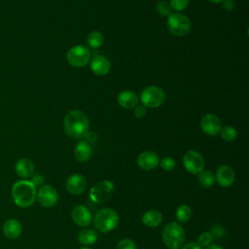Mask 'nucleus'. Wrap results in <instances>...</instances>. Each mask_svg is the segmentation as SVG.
<instances>
[{
  "instance_id": "nucleus-5",
  "label": "nucleus",
  "mask_w": 249,
  "mask_h": 249,
  "mask_svg": "<svg viewBox=\"0 0 249 249\" xmlns=\"http://www.w3.org/2000/svg\"><path fill=\"white\" fill-rule=\"evenodd\" d=\"M169 32L175 36H185L191 30V21L188 17L181 13H171L167 18L166 22Z\"/></svg>"
},
{
  "instance_id": "nucleus-12",
  "label": "nucleus",
  "mask_w": 249,
  "mask_h": 249,
  "mask_svg": "<svg viewBox=\"0 0 249 249\" xmlns=\"http://www.w3.org/2000/svg\"><path fill=\"white\" fill-rule=\"evenodd\" d=\"M72 221L79 227L87 228L92 223V214L85 205H77L71 211Z\"/></svg>"
},
{
  "instance_id": "nucleus-37",
  "label": "nucleus",
  "mask_w": 249,
  "mask_h": 249,
  "mask_svg": "<svg viewBox=\"0 0 249 249\" xmlns=\"http://www.w3.org/2000/svg\"><path fill=\"white\" fill-rule=\"evenodd\" d=\"M30 181L37 187L38 185H42V183L44 182V177L42 175H33Z\"/></svg>"
},
{
  "instance_id": "nucleus-36",
  "label": "nucleus",
  "mask_w": 249,
  "mask_h": 249,
  "mask_svg": "<svg viewBox=\"0 0 249 249\" xmlns=\"http://www.w3.org/2000/svg\"><path fill=\"white\" fill-rule=\"evenodd\" d=\"M180 249H201V247L196 242L192 241L184 244Z\"/></svg>"
},
{
  "instance_id": "nucleus-33",
  "label": "nucleus",
  "mask_w": 249,
  "mask_h": 249,
  "mask_svg": "<svg viewBox=\"0 0 249 249\" xmlns=\"http://www.w3.org/2000/svg\"><path fill=\"white\" fill-rule=\"evenodd\" d=\"M147 113V107H145L144 105H136L134 107V111L133 114L136 118H143Z\"/></svg>"
},
{
  "instance_id": "nucleus-1",
  "label": "nucleus",
  "mask_w": 249,
  "mask_h": 249,
  "mask_svg": "<svg viewBox=\"0 0 249 249\" xmlns=\"http://www.w3.org/2000/svg\"><path fill=\"white\" fill-rule=\"evenodd\" d=\"M63 126L68 136L75 139L83 138L89 130V118L80 110H72L64 117Z\"/></svg>"
},
{
  "instance_id": "nucleus-39",
  "label": "nucleus",
  "mask_w": 249,
  "mask_h": 249,
  "mask_svg": "<svg viewBox=\"0 0 249 249\" xmlns=\"http://www.w3.org/2000/svg\"><path fill=\"white\" fill-rule=\"evenodd\" d=\"M210 1L211 3H214V4H218V3H221L223 0H208Z\"/></svg>"
},
{
  "instance_id": "nucleus-25",
  "label": "nucleus",
  "mask_w": 249,
  "mask_h": 249,
  "mask_svg": "<svg viewBox=\"0 0 249 249\" xmlns=\"http://www.w3.org/2000/svg\"><path fill=\"white\" fill-rule=\"evenodd\" d=\"M87 43L91 49H98L104 43V37L99 31H92L88 35Z\"/></svg>"
},
{
  "instance_id": "nucleus-11",
  "label": "nucleus",
  "mask_w": 249,
  "mask_h": 249,
  "mask_svg": "<svg viewBox=\"0 0 249 249\" xmlns=\"http://www.w3.org/2000/svg\"><path fill=\"white\" fill-rule=\"evenodd\" d=\"M200 128L205 134L209 136L217 135L222 128L221 120L215 114H205L200 120Z\"/></svg>"
},
{
  "instance_id": "nucleus-15",
  "label": "nucleus",
  "mask_w": 249,
  "mask_h": 249,
  "mask_svg": "<svg viewBox=\"0 0 249 249\" xmlns=\"http://www.w3.org/2000/svg\"><path fill=\"white\" fill-rule=\"evenodd\" d=\"M90 70L97 76H105L111 69V63L104 55H95L89 60Z\"/></svg>"
},
{
  "instance_id": "nucleus-30",
  "label": "nucleus",
  "mask_w": 249,
  "mask_h": 249,
  "mask_svg": "<svg viewBox=\"0 0 249 249\" xmlns=\"http://www.w3.org/2000/svg\"><path fill=\"white\" fill-rule=\"evenodd\" d=\"M209 232L211 233L213 238H216V239H221L226 235V231L224 227L221 225H213L210 228Z\"/></svg>"
},
{
  "instance_id": "nucleus-38",
  "label": "nucleus",
  "mask_w": 249,
  "mask_h": 249,
  "mask_svg": "<svg viewBox=\"0 0 249 249\" xmlns=\"http://www.w3.org/2000/svg\"><path fill=\"white\" fill-rule=\"evenodd\" d=\"M205 249H224V248L219 244H210L207 247H205Z\"/></svg>"
},
{
  "instance_id": "nucleus-6",
  "label": "nucleus",
  "mask_w": 249,
  "mask_h": 249,
  "mask_svg": "<svg viewBox=\"0 0 249 249\" xmlns=\"http://www.w3.org/2000/svg\"><path fill=\"white\" fill-rule=\"evenodd\" d=\"M142 105L148 108H158L165 100L163 89L158 86H150L145 88L140 95Z\"/></svg>"
},
{
  "instance_id": "nucleus-14",
  "label": "nucleus",
  "mask_w": 249,
  "mask_h": 249,
  "mask_svg": "<svg viewBox=\"0 0 249 249\" xmlns=\"http://www.w3.org/2000/svg\"><path fill=\"white\" fill-rule=\"evenodd\" d=\"M87 188L86 178L78 173H74L67 178L66 181V190L69 194L77 196L85 192Z\"/></svg>"
},
{
  "instance_id": "nucleus-28",
  "label": "nucleus",
  "mask_w": 249,
  "mask_h": 249,
  "mask_svg": "<svg viewBox=\"0 0 249 249\" xmlns=\"http://www.w3.org/2000/svg\"><path fill=\"white\" fill-rule=\"evenodd\" d=\"M212 240H213V236L211 235V233L209 231H204L198 235L196 243L200 247H207L212 243Z\"/></svg>"
},
{
  "instance_id": "nucleus-16",
  "label": "nucleus",
  "mask_w": 249,
  "mask_h": 249,
  "mask_svg": "<svg viewBox=\"0 0 249 249\" xmlns=\"http://www.w3.org/2000/svg\"><path fill=\"white\" fill-rule=\"evenodd\" d=\"M159 156L153 151H144L137 158V164L143 170H152L159 165Z\"/></svg>"
},
{
  "instance_id": "nucleus-24",
  "label": "nucleus",
  "mask_w": 249,
  "mask_h": 249,
  "mask_svg": "<svg viewBox=\"0 0 249 249\" xmlns=\"http://www.w3.org/2000/svg\"><path fill=\"white\" fill-rule=\"evenodd\" d=\"M193 215L192 208L187 204H181L175 211V217L179 223H187Z\"/></svg>"
},
{
  "instance_id": "nucleus-23",
  "label": "nucleus",
  "mask_w": 249,
  "mask_h": 249,
  "mask_svg": "<svg viewBox=\"0 0 249 249\" xmlns=\"http://www.w3.org/2000/svg\"><path fill=\"white\" fill-rule=\"evenodd\" d=\"M197 181L201 187L205 189H209L215 183V175L210 170L203 169L197 174Z\"/></svg>"
},
{
  "instance_id": "nucleus-2",
  "label": "nucleus",
  "mask_w": 249,
  "mask_h": 249,
  "mask_svg": "<svg viewBox=\"0 0 249 249\" xmlns=\"http://www.w3.org/2000/svg\"><path fill=\"white\" fill-rule=\"evenodd\" d=\"M36 186L29 180H18L12 187L13 200L19 207L32 205L36 199Z\"/></svg>"
},
{
  "instance_id": "nucleus-26",
  "label": "nucleus",
  "mask_w": 249,
  "mask_h": 249,
  "mask_svg": "<svg viewBox=\"0 0 249 249\" xmlns=\"http://www.w3.org/2000/svg\"><path fill=\"white\" fill-rule=\"evenodd\" d=\"M220 135L222 137L223 140L227 141V142H232L236 139L237 137V131L236 129L231 126V125H226V126H222L221 130H220Z\"/></svg>"
},
{
  "instance_id": "nucleus-3",
  "label": "nucleus",
  "mask_w": 249,
  "mask_h": 249,
  "mask_svg": "<svg viewBox=\"0 0 249 249\" xmlns=\"http://www.w3.org/2000/svg\"><path fill=\"white\" fill-rule=\"evenodd\" d=\"M161 237L168 249H180L185 243L186 232L178 222H171L164 226Z\"/></svg>"
},
{
  "instance_id": "nucleus-29",
  "label": "nucleus",
  "mask_w": 249,
  "mask_h": 249,
  "mask_svg": "<svg viewBox=\"0 0 249 249\" xmlns=\"http://www.w3.org/2000/svg\"><path fill=\"white\" fill-rule=\"evenodd\" d=\"M171 7L169 5V2L161 0L160 2H158L157 4V11L160 15L161 16H169L171 14Z\"/></svg>"
},
{
  "instance_id": "nucleus-35",
  "label": "nucleus",
  "mask_w": 249,
  "mask_h": 249,
  "mask_svg": "<svg viewBox=\"0 0 249 249\" xmlns=\"http://www.w3.org/2000/svg\"><path fill=\"white\" fill-rule=\"evenodd\" d=\"M221 3L223 8L229 12L234 8V2L232 0H223Z\"/></svg>"
},
{
  "instance_id": "nucleus-34",
  "label": "nucleus",
  "mask_w": 249,
  "mask_h": 249,
  "mask_svg": "<svg viewBox=\"0 0 249 249\" xmlns=\"http://www.w3.org/2000/svg\"><path fill=\"white\" fill-rule=\"evenodd\" d=\"M83 138H85L84 141H86V142L91 144V143H95V142L97 141L98 136H97V134H96L95 132H92V131H89V130Z\"/></svg>"
},
{
  "instance_id": "nucleus-31",
  "label": "nucleus",
  "mask_w": 249,
  "mask_h": 249,
  "mask_svg": "<svg viewBox=\"0 0 249 249\" xmlns=\"http://www.w3.org/2000/svg\"><path fill=\"white\" fill-rule=\"evenodd\" d=\"M190 0H170L169 5L172 10L177 11L178 13L180 11H183L185 8L188 7Z\"/></svg>"
},
{
  "instance_id": "nucleus-8",
  "label": "nucleus",
  "mask_w": 249,
  "mask_h": 249,
  "mask_svg": "<svg viewBox=\"0 0 249 249\" xmlns=\"http://www.w3.org/2000/svg\"><path fill=\"white\" fill-rule=\"evenodd\" d=\"M114 192V184L110 180H101L97 182L89 192L90 199L95 203H101L109 199Z\"/></svg>"
},
{
  "instance_id": "nucleus-17",
  "label": "nucleus",
  "mask_w": 249,
  "mask_h": 249,
  "mask_svg": "<svg viewBox=\"0 0 249 249\" xmlns=\"http://www.w3.org/2000/svg\"><path fill=\"white\" fill-rule=\"evenodd\" d=\"M15 169L18 176L22 179H27L33 176L35 171V165L32 160L26 158H21L16 162Z\"/></svg>"
},
{
  "instance_id": "nucleus-21",
  "label": "nucleus",
  "mask_w": 249,
  "mask_h": 249,
  "mask_svg": "<svg viewBox=\"0 0 249 249\" xmlns=\"http://www.w3.org/2000/svg\"><path fill=\"white\" fill-rule=\"evenodd\" d=\"M142 223L149 228H157L162 222V214L156 209H150L142 215Z\"/></svg>"
},
{
  "instance_id": "nucleus-9",
  "label": "nucleus",
  "mask_w": 249,
  "mask_h": 249,
  "mask_svg": "<svg viewBox=\"0 0 249 249\" xmlns=\"http://www.w3.org/2000/svg\"><path fill=\"white\" fill-rule=\"evenodd\" d=\"M183 165L189 173L198 174L204 169V159L197 151L191 150L184 155Z\"/></svg>"
},
{
  "instance_id": "nucleus-4",
  "label": "nucleus",
  "mask_w": 249,
  "mask_h": 249,
  "mask_svg": "<svg viewBox=\"0 0 249 249\" xmlns=\"http://www.w3.org/2000/svg\"><path fill=\"white\" fill-rule=\"evenodd\" d=\"M92 221L98 231L106 233L116 229L119 223V215L113 208L105 207L95 213Z\"/></svg>"
},
{
  "instance_id": "nucleus-13",
  "label": "nucleus",
  "mask_w": 249,
  "mask_h": 249,
  "mask_svg": "<svg viewBox=\"0 0 249 249\" xmlns=\"http://www.w3.org/2000/svg\"><path fill=\"white\" fill-rule=\"evenodd\" d=\"M235 180V173L234 170L229 165H220L216 171L215 181L222 187V188H229L231 187Z\"/></svg>"
},
{
  "instance_id": "nucleus-10",
  "label": "nucleus",
  "mask_w": 249,
  "mask_h": 249,
  "mask_svg": "<svg viewBox=\"0 0 249 249\" xmlns=\"http://www.w3.org/2000/svg\"><path fill=\"white\" fill-rule=\"evenodd\" d=\"M36 198L38 202L44 207H52L56 204L58 200L57 191L51 185H43L37 192Z\"/></svg>"
},
{
  "instance_id": "nucleus-22",
  "label": "nucleus",
  "mask_w": 249,
  "mask_h": 249,
  "mask_svg": "<svg viewBox=\"0 0 249 249\" xmlns=\"http://www.w3.org/2000/svg\"><path fill=\"white\" fill-rule=\"evenodd\" d=\"M77 239L81 244L88 246V245H91L97 241L98 234L95 231L86 228L78 232Z\"/></svg>"
},
{
  "instance_id": "nucleus-32",
  "label": "nucleus",
  "mask_w": 249,
  "mask_h": 249,
  "mask_svg": "<svg viewBox=\"0 0 249 249\" xmlns=\"http://www.w3.org/2000/svg\"><path fill=\"white\" fill-rule=\"evenodd\" d=\"M117 249H136V244L130 238H123L118 242Z\"/></svg>"
},
{
  "instance_id": "nucleus-27",
  "label": "nucleus",
  "mask_w": 249,
  "mask_h": 249,
  "mask_svg": "<svg viewBox=\"0 0 249 249\" xmlns=\"http://www.w3.org/2000/svg\"><path fill=\"white\" fill-rule=\"evenodd\" d=\"M159 164L160 165L161 169H163L164 171H171L175 168L176 161L170 157H164L161 160H160Z\"/></svg>"
},
{
  "instance_id": "nucleus-7",
  "label": "nucleus",
  "mask_w": 249,
  "mask_h": 249,
  "mask_svg": "<svg viewBox=\"0 0 249 249\" xmlns=\"http://www.w3.org/2000/svg\"><path fill=\"white\" fill-rule=\"evenodd\" d=\"M90 51L89 48L77 45L70 48L66 53V59L73 67H84L90 60Z\"/></svg>"
},
{
  "instance_id": "nucleus-20",
  "label": "nucleus",
  "mask_w": 249,
  "mask_h": 249,
  "mask_svg": "<svg viewBox=\"0 0 249 249\" xmlns=\"http://www.w3.org/2000/svg\"><path fill=\"white\" fill-rule=\"evenodd\" d=\"M92 154L91 145L86 141H80L74 150L75 159L80 162L88 161Z\"/></svg>"
},
{
  "instance_id": "nucleus-19",
  "label": "nucleus",
  "mask_w": 249,
  "mask_h": 249,
  "mask_svg": "<svg viewBox=\"0 0 249 249\" xmlns=\"http://www.w3.org/2000/svg\"><path fill=\"white\" fill-rule=\"evenodd\" d=\"M139 97L138 95L128 89L123 90L118 95V103L121 107L124 109H132L136 105H138Z\"/></svg>"
},
{
  "instance_id": "nucleus-18",
  "label": "nucleus",
  "mask_w": 249,
  "mask_h": 249,
  "mask_svg": "<svg viewBox=\"0 0 249 249\" xmlns=\"http://www.w3.org/2000/svg\"><path fill=\"white\" fill-rule=\"evenodd\" d=\"M2 231L4 235L9 239H17L19 237L22 231V228L20 223L17 219L10 218L6 220L3 224Z\"/></svg>"
},
{
  "instance_id": "nucleus-40",
  "label": "nucleus",
  "mask_w": 249,
  "mask_h": 249,
  "mask_svg": "<svg viewBox=\"0 0 249 249\" xmlns=\"http://www.w3.org/2000/svg\"><path fill=\"white\" fill-rule=\"evenodd\" d=\"M80 249H90L89 247H87V246H85V247H82V248H80Z\"/></svg>"
}]
</instances>
